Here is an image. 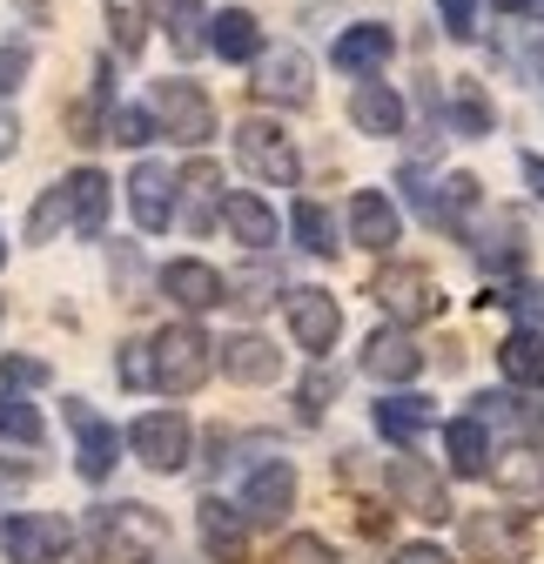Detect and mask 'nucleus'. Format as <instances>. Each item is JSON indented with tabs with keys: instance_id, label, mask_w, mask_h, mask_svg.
Returning <instances> with one entry per match:
<instances>
[{
	"instance_id": "nucleus-27",
	"label": "nucleus",
	"mask_w": 544,
	"mask_h": 564,
	"mask_svg": "<svg viewBox=\"0 0 544 564\" xmlns=\"http://www.w3.org/2000/svg\"><path fill=\"white\" fill-rule=\"evenodd\" d=\"M498 370L518 390H544V329H511L498 343Z\"/></svg>"
},
{
	"instance_id": "nucleus-22",
	"label": "nucleus",
	"mask_w": 544,
	"mask_h": 564,
	"mask_svg": "<svg viewBox=\"0 0 544 564\" xmlns=\"http://www.w3.org/2000/svg\"><path fill=\"white\" fill-rule=\"evenodd\" d=\"M403 115H411V108H403V95L390 88V82H357L350 88V121H357V134H377V141H390V134H403Z\"/></svg>"
},
{
	"instance_id": "nucleus-6",
	"label": "nucleus",
	"mask_w": 544,
	"mask_h": 564,
	"mask_svg": "<svg viewBox=\"0 0 544 564\" xmlns=\"http://www.w3.org/2000/svg\"><path fill=\"white\" fill-rule=\"evenodd\" d=\"M283 316H290V336L303 357H329L336 343H344V303H336L329 290H316V282H303V290H283Z\"/></svg>"
},
{
	"instance_id": "nucleus-45",
	"label": "nucleus",
	"mask_w": 544,
	"mask_h": 564,
	"mask_svg": "<svg viewBox=\"0 0 544 564\" xmlns=\"http://www.w3.org/2000/svg\"><path fill=\"white\" fill-rule=\"evenodd\" d=\"M390 564H450V551L444 544H396Z\"/></svg>"
},
{
	"instance_id": "nucleus-29",
	"label": "nucleus",
	"mask_w": 544,
	"mask_h": 564,
	"mask_svg": "<svg viewBox=\"0 0 544 564\" xmlns=\"http://www.w3.org/2000/svg\"><path fill=\"white\" fill-rule=\"evenodd\" d=\"M478 175H444L437 188H431V223H444V229H464V216H478Z\"/></svg>"
},
{
	"instance_id": "nucleus-5",
	"label": "nucleus",
	"mask_w": 544,
	"mask_h": 564,
	"mask_svg": "<svg viewBox=\"0 0 544 564\" xmlns=\"http://www.w3.org/2000/svg\"><path fill=\"white\" fill-rule=\"evenodd\" d=\"M0 551H8V564H67L75 524L61 511H14L0 518Z\"/></svg>"
},
{
	"instance_id": "nucleus-28",
	"label": "nucleus",
	"mask_w": 544,
	"mask_h": 564,
	"mask_svg": "<svg viewBox=\"0 0 544 564\" xmlns=\"http://www.w3.org/2000/svg\"><path fill=\"white\" fill-rule=\"evenodd\" d=\"M149 21H155L182 54H195L202 41H209V14H202V0H149Z\"/></svg>"
},
{
	"instance_id": "nucleus-34",
	"label": "nucleus",
	"mask_w": 544,
	"mask_h": 564,
	"mask_svg": "<svg viewBox=\"0 0 544 564\" xmlns=\"http://www.w3.org/2000/svg\"><path fill=\"white\" fill-rule=\"evenodd\" d=\"M54 229H75V208H67V182H54V188L34 202V216H28V242H47Z\"/></svg>"
},
{
	"instance_id": "nucleus-3",
	"label": "nucleus",
	"mask_w": 544,
	"mask_h": 564,
	"mask_svg": "<svg viewBox=\"0 0 544 564\" xmlns=\"http://www.w3.org/2000/svg\"><path fill=\"white\" fill-rule=\"evenodd\" d=\"M128 451H134V464H142V470L175 477L195 457V423L182 410H142V416L128 423Z\"/></svg>"
},
{
	"instance_id": "nucleus-43",
	"label": "nucleus",
	"mask_w": 544,
	"mask_h": 564,
	"mask_svg": "<svg viewBox=\"0 0 544 564\" xmlns=\"http://www.w3.org/2000/svg\"><path fill=\"white\" fill-rule=\"evenodd\" d=\"M504 303L518 310V323H524V329H544V290H537V282H518Z\"/></svg>"
},
{
	"instance_id": "nucleus-49",
	"label": "nucleus",
	"mask_w": 544,
	"mask_h": 564,
	"mask_svg": "<svg viewBox=\"0 0 544 564\" xmlns=\"http://www.w3.org/2000/svg\"><path fill=\"white\" fill-rule=\"evenodd\" d=\"M491 8H504V14H531L537 0H491Z\"/></svg>"
},
{
	"instance_id": "nucleus-12",
	"label": "nucleus",
	"mask_w": 544,
	"mask_h": 564,
	"mask_svg": "<svg viewBox=\"0 0 544 564\" xmlns=\"http://www.w3.org/2000/svg\"><path fill=\"white\" fill-rule=\"evenodd\" d=\"M255 95L276 108H309L316 82H309V54L303 47H262L255 54Z\"/></svg>"
},
{
	"instance_id": "nucleus-48",
	"label": "nucleus",
	"mask_w": 544,
	"mask_h": 564,
	"mask_svg": "<svg viewBox=\"0 0 544 564\" xmlns=\"http://www.w3.org/2000/svg\"><path fill=\"white\" fill-rule=\"evenodd\" d=\"M14 8H28V28H47V0H14Z\"/></svg>"
},
{
	"instance_id": "nucleus-7",
	"label": "nucleus",
	"mask_w": 544,
	"mask_h": 564,
	"mask_svg": "<svg viewBox=\"0 0 544 564\" xmlns=\"http://www.w3.org/2000/svg\"><path fill=\"white\" fill-rule=\"evenodd\" d=\"M61 416H67V431H75V470H81V484H108L115 464H121V444H128V437L115 431V423H108L88 397H75Z\"/></svg>"
},
{
	"instance_id": "nucleus-2",
	"label": "nucleus",
	"mask_w": 544,
	"mask_h": 564,
	"mask_svg": "<svg viewBox=\"0 0 544 564\" xmlns=\"http://www.w3.org/2000/svg\"><path fill=\"white\" fill-rule=\"evenodd\" d=\"M229 141H236V162H242L255 182H269V188H296V182H303V155H296V141H290L283 121L249 115V121H236Z\"/></svg>"
},
{
	"instance_id": "nucleus-20",
	"label": "nucleus",
	"mask_w": 544,
	"mask_h": 564,
	"mask_svg": "<svg viewBox=\"0 0 544 564\" xmlns=\"http://www.w3.org/2000/svg\"><path fill=\"white\" fill-rule=\"evenodd\" d=\"M390 54H396V34H390L383 21H357V28L336 34V47H329V61L344 67V75H357V82H370Z\"/></svg>"
},
{
	"instance_id": "nucleus-13",
	"label": "nucleus",
	"mask_w": 544,
	"mask_h": 564,
	"mask_svg": "<svg viewBox=\"0 0 544 564\" xmlns=\"http://www.w3.org/2000/svg\"><path fill=\"white\" fill-rule=\"evenodd\" d=\"M390 490H396V505L417 511L424 524H444V518H450V490H444V477H437L424 457H411V451L390 457Z\"/></svg>"
},
{
	"instance_id": "nucleus-1",
	"label": "nucleus",
	"mask_w": 544,
	"mask_h": 564,
	"mask_svg": "<svg viewBox=\"0 0 544 564\" xmlns=\"http://www.w3.org/2000/svg\"><path fill=\"white\" fill-rule=\"evenodd\" d=\"M149 364H155V390L162 397H195L202 383H209V370H216V343H209V329H202L195 316H182V323H168L149 343Z\"/></svg>"
},
{
	"instance_id": "nucleus-38",
	"label": "nucleus",
	"mask_w": 544,
	"mask_h": 564,
	"mask_svg": "<svg viewBox=\"0 0 544 564\" xmlns=\"http://www.w3.org/2000/svg\"><path fill=\"white\" fill-rule=\"evenodd\" d=\"M115 377L128 390H155V364H149V343H121V357H115Z\"/></svg>"
},
{
	"instance_id": "nucleus-35",
	"label": "nucleus",
	"mask_w": 544,
	"mask_h": 564,
	"mask_svg": "<svg viewBox=\"0 0 544 564\" xmlns=\"http://www.w3.org/2000/svg\"><path fill=\"white\" fill-rule=\"evenodd\" d=\"M0 437H8V444H41V410L28 403V397H8V390H0Z\"/></svg>"
},
{
	"instance_id": "nucleus-9",
	"label": "nucleus",
	"mask_w": 544,
	"mask_h": 564,
	"mask_svg": "<svg viewBox=\"0 0 544 564\" xmlns=\"http://www.w3.org/2000/svg\"><path fill=\"white\" fill-rule=\"evenodd\" d=\"M531 551V531L518 511H470L464 518V557L470 564H518Z\"/></svg>"
},
{
	"instance_id": "nucleus-39",
	"label": "nucleus",
	"mask_w": 544,
	"mask_h": 564,
	"mask_svg": "<svg viewBox=\"0 0 544 564\" xmlns=\"http://www.w3.org/2000/svg\"><path fill=\"white\" fill-rule=\"evenodd\" d=\"M28 75H34V47L8 41V47H0V101L21 95V82H28Z\"/></svg>"
},
{
	"instance_id": "nucleus-47",
	"label": "nucleus",
	"mask_w": 544,
	"mask_h": 564,
	"mask_svg": "<svg viewBox=\"0 0 544 564\" xmlns=\"http://www.w3.org/2000/svg\"><path fill=\"white\" fill-rule=\"evenodd\" d=\"M524 182H531V188L544 195V155H524Z\"/></svg>"
},
{
	"instance_id": "nucleus-50",
	"label": "nucleus",
	"mask_w": 544,
	"mask_h": 564,
	"mask_svg": "<svg viewBox=\"0 0 544 564\" xmlns=\"http://www.w3.org/2000/svg\"><path fill=\"white\" fill-rule=\"evenodd\" d=\"M0 269H8V236H0Z\"/></svg>"
},
{
	"instance_id": "nucleus-30",
	"label": "nucleus",
	"mask_w": 544,
	"mask_h": 564,
	"mask_svg": "<svg viewBox=\"0 0 544 564\" xmlns=\"http://www.w3.org/2000/svg\"><path fill=\"white\" fill-rule=\"evenodd\" d=\"M290 223H296V242H303L309 256H336V249H344V242H336V216H329L323 202H309V195H296Z\"/></svg>"
},
{
	"instance_id": "nucleus-16",
	"label": "nucleus",
	"mask_w": 544,
	"mask_h": 564,
	"mask_svg": "<svg viewBox=\"0 0 544 564\" xmlns=\"http://www.w3.org/2000/svg\"><path fill=\"white\" fill-rule=\"evenodd\" d=\"M417 370H424V349H417V336L403 329V323H390V329H377L363 343V377H377V383H417Z\"/></svg>"
},
{
	"instance_id": "nucleus-46",
	"label": "nucleus",
	"mask_w": 544,
	"mask_h": 564,
	"mask_svg": "<svg viewBox=\"0 0 544 564\" xmlns=\"http://www.w3.org/2000/svg\"><path fill=\"white\" fill-rule=\"evenodd\" d=\"M14 149H21V121H14L8 108H0V162H8Z\"/></svg>"
},
{
	"instance_id": "nucleus-24",
	"label": "nucleus",
	"mask_w": 544,
	"mask_h": 564,
	"mask_svg": "<svg viewBox=\"0 0 544 564\" xmlns=\"http://www.w3.org/2000/svg\"><path fill=\"white\" fill-rule=\"evenodd\" d=\"M67 208H75V236H101L115 208V182L101 169H75L67 175Z\"/></svg>"
},
{
	"instance_id": "nucleus-33",
	"label": "nucleus",
	"mask_w": 544,
	"mask_h": 564,
	"mask_svg": "<svg viewBox=\"0 0 544 564\" xmlns=\"http://www.w3.org/2000/svg\"><path fill=\"white\" fill-rule=\"evenodd\" d=\"M478 262H485V269H518V262H524V229H518V216H498V223H491V236L478 242Z\"/></svg>"
},
{
	"instance_id": "nucleus-44",
	"label": "nucleus",
	"mask_w": 544,
	"mask_h": 564,
	"mask_svg": "<svg viewBox=\"0 0 544 564\" xmlns=\"http://www.w3.org/2000/svg\"><path fill=\"white\" fill-rule=\"evenodd\" d=\"M8 383H47V364H34V357H8V364H0V390H8Z\"/></svg>"
},
{
	"instance_id": "nucleus-21",
	"label": "nucleus",
	"mask_w": 544,
	"mask_h": 564,
	"mask_svg": "<svg viewBox=\"0 0 544 564\" xmlns=\"http://www.w3.org/2000/svg\"><path fill=\"white\" fill-rule=\"evenodd\" d=\"M195 531H202V544H209L216 564H242V551H249V518H236L229 498H202V505H195Z\"/></svg>"
},
{
	"instance_id": "nucleus-26",
	"label": "nucleus",
	"mask_w": 544,
	"mask_h": 564,
	"mask_svg": "<svg viewBox=\"0 0 544 564\" xmlns=\"http://www.w3.org/2000/svg\"><path fill=\"white\" fill-rule=\"evenodd\" d=\"M209 54L229 61V67H236V61H255V54H262V21H255L249 8H222V14L209 21Z\"/></svg>"
},
{
	"instance_id": "nucleus-11",
	"label": "nucleus",
	"mask_w": 544,
	"mask_h": 564,
	"mask_svg": "<svg viewBox=\"0 0 544 564\" xmlns=\"http://www.w3.org/2000/svg\"><path fill=\"white\" fill-rule=\"evenodd\" d=\"M290 505H296V464L290 457L249 464V477H242V518L249 524H283Z\"/></svg>"
},
{
	"instance_id": "nucleus-41",
	"label": "nucleus",
	"mask_w": 544,
	"mask_h": 564,
	"mask_svg": "<svg viewBox=\"0 0 544 564\" xmlns=\"http://www.w3.org/2000/svg\"><path fill=\"white\" fill-rule=\"evenodd\" d=\"M437 14H444V34H450V41H470V34H478V0H437Z\"/></svg>"
},
{
	"instance_id": "nucleus-25",
	"label": "nucleus",
	"mask_w": 544,
	"mask_h": 564,
	"mask_svg": "<svg viewBox=\"0 0 544 564\" xmlns=\"http://www.w3.org/2000/svg\"><path fill=\"white\" fill-rule=\"evenodd\" d=\"M175 188L188 195V229L209 236L216 216H222V169H216V162H188V169L175 175Z\"/></svg>"
},
{
	"instance_id": "nucleus-14",
	"label": "nucleus",
	"mask_w": 544,
	"mask_h": 564,
	"mask_svg": "<svg viewBox=\"0 0 544 564\" xmlns=\"http://www.w3.org/2000/svg\"><path fill=\"white\" fill-rule=\"evenodd\" d=\"M128 216L142 223L149 236H162L175 223V175L162 162H134L128 169Z\"/></svg>"
},
{
	"instance_id": "nucleus-18",
	"label": "nucleus",
	"mask_w": 544,
	"mask_h": 564,
	"mask_svg": "<svg viewBox=\"0 0 544 564\" xmlns=\"http://www.w3.org/2000/svg\"><path fill=\"white\" fill-rule=\"evenodd\" d=\"M222 229H229L242 249H255V256H269V249H276V236H283L276 208H269L255 188H229V195H222Z\"/></svg>"
},
{
	"instance_id": "nucleus-17",
	"label": "nucleus",
	"mask_w": 544,
	"mask_h": 564,
	"mask_svg": "<svg viewBox=\"0 0 544 564\" xmlns=\"http://www.w3.org/2000/svg\"><path fill=\"white\" fill-rule=\"evenodd\" d=\"M370 423H377V437L383 444H396V451H417V437L437 423V410H431V397H411V390H390V397H377L370 403Z\"/></svg>"
},
{
	"instance_id": "nucleus-15",
	"label": "nucleus",
	"mask_w": 544,
	"mask_h": 564,
	"mask_svg": "<svg viewBox=\"0 0 544 564\" xmlns=\"http://www.w3.org/2000/svg\"><path fill=\"white\" fill-rule=\"evenodd\" d=\"M216 370H222L229 383H276V377H283V349L269 343L262 329H242V336L216 343Z\"/></svg>"
},
{
	"instance_id": "nucleus-40",
	"label": "nucleus",
	"mask_w": 544,
	"mask_h": 564,
	"mask_svg": "<svg viewBox=\"0 0 544 564\" xmlns=\"http://www.w3.org/2000/svg\"><path fill=\"white\" fill-rule=\"evenodd\" d=\"M276 564H336V551H329V538H316V531H296V538H283Z\"/></svg>"
},
{
	"instance_id": "nucleus-31",
	"label": "nucleus",
	"mask_w": 544,
	"mask_h": 564,
	"mask_svg": "<svg viewBox=\"0 0 544 564\" xmlns=\"http://www.w3.org/2000/svg\"><path fill=\"white\" fill-rule=\"evenodd\" d=\"M450 121H457V134L478 141V134L498 128V108H491V95H485L478 82H457V88H450Z\"/></svg>"
},
{
	"instance_id": "nucleus-19",
	"label": "nucleus",
	"mask_w": 544,
	"mask_h": 564,
	"mask_svg": "<svg viewBox=\"0 0 544 564\" xmlns=\"http://www.w3.org/2000/svg\"><path fill=\"white\" fill-rule=\"evenodd\" d=\"M350 242H363L370 256H390L403 242V216H396V202L383 188H357L350 195Z\"/></svg>"
},
{
	"instance_id": "nucleus-8",
	"label": "nucleus",
	"mask_w": 544,
	"mask_h": 564,
	"mask_svg": "<svg viewBox=\"0 0 544 564\" xmlns=\"http://www.w3.org/2000/svg\"><path fill=\"white\" fill-rule=\"evenodd\" d=\"M162 296L182 310V316H202V310H216V303H229V275L216 269V262H202V256H175V262H162Z\"/></svg>"
},
{
	"instance_id": "nucleus-37",
	"label": "nucleus",
	"mask_w": 544,
	"mask_h": 564,
	"mask_svg": "<svg viewBox=\"0 0 544 564\" xmlns=\"http://www.w3.org/2000/svg\"><path fill=\"white\" fill-rule=\"evenodd\" d=\"M336 390H344V383H336V370H323V364H316V370L296 383V416H303V423H316V416L336 403Z\"/></svg>"
},
{
	"instance_id": "nucleus-10",
	"label": "nucleus",
	"mask_w": 544,
	"mask_h": 564,
	"mask_svg": "<svg viewBox=\"0 0 544 564\" xmlns=\"http://www.w3.org/2000/svg\"><path fill=\"white\" fill-rule=\"evenodd\" d=\"M396 323H431V316H444V290H437V275L431 269H383L377 275V290H370Z\"/></svg>"
},
{
	"instance_id": "nucleus-36",
	"label": "nucleus",
	"mask_w": 544,
	"mask_h": 564,
	"mask_svg": "<svg viewBox=\"0 0 544 564\" xmlns=\"http://www.w3.org/2000/svg\"><path fill=\"white\" fill-rule=\"evenodd\" d=\"M108 34H115V47L134 61V54H142V0H108Z\"/></svg>"
},
{
	"instance_id": "nucleus-4",
	"label": "nucleus",
	"mask_w": 544,
	"mask_h": 564,
	"mask_svg": "<svg viewBox=\"0 0 544 564\" xmlns=\"http://www.w3.org/2000/svg\"><path fill=\"white\" fill-rule=\"evenodd\" d=\"M149 108H155V128H162L168 141H182V149H202V141H216V101L202 95L188 75L155 82V88H149Z\"/></svg>"
},
{
	"instance_id": "nucleus-42",
	"label": "nucleus",
	"mask_w": 544,
	"mask_h": 564,
	"mask_svg": "<svg viewBox=\"0 0 544 564\" xmlns=\"http://www.w3.org/2000/svg\"><path fill=\"white\" fill-rule=\"evenodd\" d=\"M229 296H236V303H249V310H262L269 296H276V275H269V269H249V275H236V282H229Z\"/></svg>"
},
{
	"instance_id": "nucleus-51",
	"label": "nucleus",
	"mask_w": 544,
	"mask_h": 564,
	"mask_svg": "<svg viewBox=\"0 0 544 564\" xmlns=\"http://www.w3.org/2000/svg\"><path fill=\"white\" fill-rule=\"evenodd\" d=\"M0 316H8V310H0Z\"/></svg>"
},
{
	"instance_id": "nucleus-32",
	"label": "nucleus",
	"mask_w": 544,
	"mask_h": 564,
	"mask_svg": "<svg viewBox=\"0 0 544 564\" xmlns=\"http://www.w3.org/2000/svg\"><path fill=\"white\" fill-rule=\"evenodd\" d=\"M108 141H115V149H149V141H162L155 108H149V101H134V108H108Z\"/></svg>"
},
{
	"instance_id": "nucleus-23",
	"label": "nucleus",
	"mask_w": 544,
	"mask_h": 564,
	"mask_svg": "<svg viewBox=\"0 0 544 564\" xmlns=\"http://www.w3.org/2000/svg\"><path fill=\"white\" fill-rule=\"evenodd\" d=\"M444 457H450V477H491V423L485 416H450L444 423Z\"/></svg>"
}]
</instances>
